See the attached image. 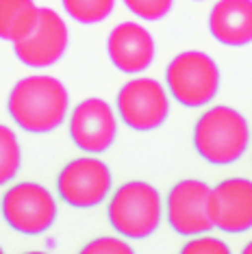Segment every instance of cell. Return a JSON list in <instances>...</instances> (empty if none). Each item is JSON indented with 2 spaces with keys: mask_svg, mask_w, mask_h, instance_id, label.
Here are the masks:
<instances>
[{
  "mask_svg": "<svg viewBox=\"0 0 252 254\" xmlns=\"http://www.w3.org/2000/svg\"><path fill=\"white\" fill-rule=\"evenodd\" d=\"M9 115L26 132H50L65 122L70 96L55 76L35 74L13 85L7 102Z\"/></svg>",
  "mask_w": 252,
  "mask_h": 254,
  "instance_id": "1",
  "label": "cell"
},
{
  "mask_svg": "<svg viewBox=\"0 0 252 254\" xmlns=\"http://www.w3.org/2000/svg\"><path fill=\"white\" fill-rule=\"evenodd\" d=\"M244 254H252V241H250V244H246V246H244Z\"/></svg>",
  "mask_w": 252,
  "mask_h": 254,
  "instance_id": "20",
  "label": "cell"
},
{
  "mask_svg": "<svg viewBox=\"0 0 252 254\" xmlns=\"http://www.w3.org/2000/svg\"><path fill=\"white\" fill-rule=\"evenodd\" d=\"M209 217L224 233H248L252 228V181L226 178L209 191Z\"/></svg>",
  "mask_w": 252,
  "mask_h": 254,
  "instance_id": "11",
  "label": "cell"
},
{
  "mask_svg": "<svg viewBox=\"0 0 252 254\" xmlns=\"http://www.w3.org/2000/svg\"><path fill=\"white\" fill-rule=\"evenodd\" d=\"M111 170L94 157H81L70 161L57 178L59 198L76 209H91L107 200L111 191Z\"/></svg>",
  "mask_w": 252,
  "mask_h": 254,
  "instance_id": "7",
  "label": "cell"
},
{
  "mask_svg": "<svg viewBox=\"0 0 252 254\" xmlns=\"http://www.w3.org/2000/svg\"><path fill=\"white\" fill-rule=\"evenodd\" d=\"M122 2L137 18L146 22H157V20H163L172 11L174 0H122Z\"/></svg>",
  "mask_w": 252,
  "mask_h": 254,
  "instance_id": "17",
  "label": "cell"
},
{
  "mask_svg": "<svg viewBox=\"0 0 252 254\" xmlns=\"http://www.w3.org/2000/svg\"><path fill=\"white\" fill-rule=\"evenodd\" d=\"M70 33L55 9L39 7L37 22L24 39L13 42V53L28 67H50L65 55Z\"/></svg>",
  "mask_w": 252,
  "mask_h": 254,
  "instance_id": "8",
  "label": "cell"
},
{
  "mask_svg": "<svg viewBox=\"0 0 252 254\" xmlns=\"http://www.w3.org/2000/svg\"><path fill=\"white\" fill-rule=\"evenodd\" d=\"M2 217L22 235H42L57 219V200L39 183H18L2 195Z\"/></svg>",
  "mask_w": 252,
  "mask_h": 254,
  "instance_id": "5",
  "label": "cell"
},
{
  "mask_svg": "<svg viewBox=\"0 0 252 254\" xmlns=\"http://www.w3.org/2000/svg\"><path fill=\"white\" fill-rule=\"evenodd\" d=\"M61 4L78 24H98L111 15L116 0H61Z\"/></svg>",
  "mask_w": 252,
  "mask_h": 254,
  "instance_id": "16",
  "label": "cell"
},
{
  "mask_svg": "<svg viewBox=\"0 0 252 254\" xmlns=\"http://www.w3.org/2000/svg\"><path fill=\"white\" fill-rule=\"evenodd\" d=\"M22 148L15 132L9 126L0 124V185L11 183L20 172Z\"/></svg>",
  "mask_w": 252,
  "mask_h": 254,
  "instance_id": "15",
  "label": "cell"
},
{
  "mask_svg": "<svg viewBox=\"0 0 252 254\" xmlns=\"http://www.w3.org/2000/svg\"><path fill=\"white\" fill-rule=\"evenodd\" d=\"M0 252H2V248H0Z\"/></svg>",
  "mask_w": 252,
  "mask_h": 254,
  "instance_id": "22",
  "label": "cell"
},
{
  "mask_svg": "<svg viewBox=\"0 0 252 254\" xmlns=\"http://www.w3.org/2000/svg\"><path fill=\"white\" fill-rule=\"evenodd\" d=\"M107 215L118 235L126 239H146L161 224V193L144 181L124 183L109 200Z\"/></svg>",
  "mask_w": 252,
  "mask_h": 254,
  "instance_id": "3",
  "label": "cell"
},
{
  "mask_svg": "<svg viewBox=\"0 0 252 254\" xmlns=\"http://www.w3.org/2000/svg\"><path fill=\"white\" fill-rule=\"evenodd\" d=\"M70 137L83 152L100 154L118 137V120L111 105L102 98H87L70 113Z\"/></svg>",
  "mask_w": 252,
  "mask_h": 254,
  "instance_id": "10",
  "label": "cell"
},
{
  "mask_svg": "<svg viewBox=\"0 0 252 254\" xmlns=\"http://www.w3.org/2000/svg\"><path fill=\"white\" fill-rule=\"evenodd\" d=\"M196 2H202V0H196Z\"/></svg>",
  "mask_w": 252,
  "mask_h": 254,
  "instance_id": "21",
  "label": "cell"
},
{
  "mask_svg": "<svg viewBox=\"0 0 252 254\" xmlns=\"http://www.w3.org/2000/svg\"><path fill=\"white\" fill-rule=\"evenodd\" d=\"M39 7L33 0H0V39L20 42L33 31Z\"/></svg>",
  "mask_w": 252,
  "mask_h": 254,
  "instance_id": "14",
  "label": "cell"
},
{
  "mask_svg": "<svg viewBox=\"0 0 252 254\" xmlns=\"http://www.w3.org/2000/svg\"><path fill=\"white\" fill-rule=\"evenodd\" d=\"M209 191V185L196 181V178L181 181L170 189L165 213H168V224L174 233L183 237H196L209 233L213 228L207 209Z\"/></svg>",
  "mask_w": 252,
  "mask_h": 254,
  "instance_id": "9",
  "label": "cell"
},
{
  "mask_svg": "<svg viewBox=\"0 0 252 254\" xmlns=\"http://www.w3.org/2000/svg\"><path fill=\"white\" fill-rule=\"evenodd\" d=\"M118 113L133 130L148 132L159 128L170 115V98L154 78H130L118 91Z\"/></svg>",
  "mask_w": 252,
  "mask_h": 254,
  "instance_id": "6",
  "label": "cell"
},
{
  "mask_svg": "<svg viewBox=\"0 0 252 254\" xmlns=\"http://www.w3.org/2000/svg\"><path fill=\"white\" fill-rule=\"evenodd\" d=\"M81 252L83 254H130L133 248L122 239H116V237H100V239L89 241Z\"/></svg>",
  "mask_w": 252,
  "mask_h": 254,
  "instance_id": "18",
  "label": "cell"
},
{
  "mask_svg": "<svg viewBox=\"0 0 252 254\" xmlns=\"http://www.w3.org/2000/svg\"><path fill=\"white\" fill-rule=\"evenodd\" d=\"M107 55L124 74H139L154 61V39L137 22H122L109 33Z\"/></svg>",
  "mask_w": 252,
  "mask_h": 254,
  "instance_id": "12",
  "label": "cell"
},
{
  "mask_svg": "<svg viewBox=\"0 0 252 254\" xmlns=\"http://www.w3.org/2000/svg\"><path fill=\"white\" fill-rule=\"evenodd\" d=\"M231 248H228L222 239H215V237H198V239H191L183 246V254H228Z\"/></svg>",
  "mask_w": 252,
  "mask_h": 254,
  "instance_id": "19",
  "label": "cell"
},
{
  "mask_svg": "<svg viewBox=\"0 0 252 254\" xmlns=\"http://www.w3.org/2000/svg\"><path fill=\"white\" fill-rule=\"evenodd\" d=\"M209 33L217 44L244 48L252 44V0H217L209 13Z\"/></svg>",
  "mask_w": 252,
  "mask_h": 254,
  "instance_id": "13",
  "label": "cell"
},
{
  "mask_svg": "<svg viewBox=\"0 0 252 254\" xmlns=\"http://www.w3.org/2000/svg\"><path fill=\"white\" fill-rule=\"evenodd\" d=\"M165 83L179 105L198 109L209 105L220 91V67L207 53L187 50L170 61Z\"/></svg>",
  "mask_w": 252,
  "mask_h": 254,
  "instance_id": "4",
  "label": "cell"
},
{
  "mask_svg": "<svg viewBox=\"0 0 252 254\" xmlns=\"http://www.w3.org/2000/svg\"><path fill=\"white\" fill-rule=\"evenodd\" d=\"M250 146V126L237 109L215 105L193 126V148L211 165H231Z\"/></svg>",
  "mask_w": 252,
  "mask_h": 254,
  "instance_id": "2",
  "label": "cell"
}]
</instances>
